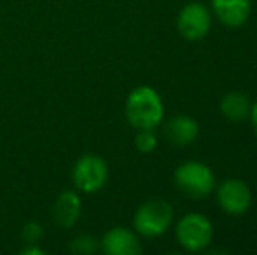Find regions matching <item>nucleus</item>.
I'll return each instance as SVG.
<instances>
[{"label": "nucleus", "instance_id": "nucleus-11", "mask_svg": "<svg viewBox=\"0 0 257 255\" xmlns=\"http://www.w3.org/2000/svg\"><path fill=\"white\" fill-rule=\"evenodd\" d=\"M200 126L198 123L189 116H177L166 123L165 135L170 143L177 147H187L198 138Z\"/></svg>", "mask_w": 257, "mask_h": 255}, {"label": "nucleus", "instance_id": "nucleus-8", "mask_svg": "<svg viewBox=\"0 0 257 255\" xmlns=\"http://www.w3.org/2000/svg\"><path fill=\"white\" fill-rule=\"evenodd\" d=\"M100 248L107 255H139L142 252L139 236L128 227H112L103 234Z\"/></svg>", "mask_w": 257, "mask_h": 255}, {"label": "nucleus", "instance_id": "nucleus-1", "mask_svg": "<svg viewBox=\"0 0 257 255\" xmlns=\"http://www.w3.org/2000/svg\"><path fill=\"white\" fill-rule=\"evenodd\" d=\"M124 114L135 129H154L161 124L165 105L159 93L151 86H139L126 98Z\"/></svg>", "mask_w": 257, "mask_h": 255}, {"label": "nucleus", "instance_id": "nucleus-6", "mask_svg": "<svg viewBox=\"0 0 257 255\" xmlns=\"http://www.w3.org/2000/svg\"><path fill=\"white\" fill-rule=\"evenodd\" d=\"M210 25H212L210 11L200 2L186 4L177 18V28L187 41H200L206 37V34L210 32Z\"/></svg>", "mask_w": 257, "mask_h": 255}, {"label": "nucleus", "instance_id": "nucleus-16", "mask_svg": "<svg viewBox=\"0 0 257 255\" xmlns=\"http://www.w3.org/2000/svg\"><path fill=\"white\" fill-rule=\"evenodd\" d=\"M248 117H250V123H252V128H254L255 135H257V100L254 103H252L250 107V114H248Z\"/></svg>", "mask_w": 257, "mask_h": 255}, {"label": "nucleus", "instance_id": "nucleus-12", "mask_svg": "<svg viewBox=\"0 0 257 255\" xmlns=\"http://www.w3.org/2000/svg\"><path fill=\"white\" fill-rule=\"evenodd\" d=\"M250 100L243 93H227L226 96L220 102V112L226 117L227 121H233V123H240V121L247 119L248 114H250Z\"/></svg>", "mask_w": 257, "mask_h": 255}, {"label": "nucleus", "instance_id": "nucleus-15", "mask_svg": "<svg viewBox=\"0 0 257 255\" xmlns=\"http://www.w3.org/2000/svg\"><path fill=\"white\" fill-rule=\"evenodd\" d=\"M42 234H44L42 225L35 220L27 222V224L23 225V229H21V239H23L27 245H34V243H37L39 239L42 238Z\"/></svg>", "mask_w": 257, "mask_h": 255}, {"label": "nucleus", "instance_id": "nucleus-4", "mask_svg": "<svg viewBox=\"0 0 257 255\" xmlns=\"http://www.w3.org/2000/svg\"><path fill=\"white\" fill-rule=\"evenodd\" d=\"M72 180L77 191L95 194L102 191L108 180V166L103 157L96 154H84L79 157L72 170Z\"/></svg>", "mask_w": 257, "mask_h": 255}, {"label": "nucleus", "instance_id": "nucleus-2", "mask_svg": "<svg viewBox=\"0 0 257 255\" xmlns=\"http://www.w3.org/2000/svg\"><path fill=\"white\" fill-rule=\"evenodd\" d=\"M173 182L180 192L189 197H205L215 189V175L200 161H187L173 171Z\"/></svg>", "mask_w": 257, "mask_h": 255}, {"label": "nucleus", "instance_id": "nucleus-13", "mask_svg": "<svg viewBox=\"0 0 257 255\" xmlns=\"http://www.w3.org/2000/svg\"><path fill=\"white\" fill-rule=\"evenodd\" d=\"M68 248L74 253H81V255H91L96 250H100V241L91 234H81L70 243Z\"/></svg>", "mask_w": 257, "mask_h": 255}, {"label": "nucleus", "instance_id": "nucleus-7", "mask_svg": "<svg viewBox=\"0 0 257 255\" xmlns=\"http://www.w3.org/2000/svg\"><path fill=\"white\" fill-rule=\"evenodd\" d=\"M217 203L227 215L240 217L250 208L252 192L243 180L227 178L217 189Z\"/></svg>", "mask_w": 257, "mask_h": 255}, {"label": "nucleus", "instance_id": "nucleus-14", "mask_svg": "<svg viewBox=\"0 0 257 255\" xmlns=\"http://www.w3.org/2000/svg\"><path fill=\"white\" fill-rule=\"evenodd\" d=\"M135 147L139 152L151 154L158 147V136L154 135V129H139L135 135Z\"/></svg>", "mask_w": 257, "mask_h": 255}, {"label": "nucleus", "instance_id": "nucleus-17", "mask_svg": "<svg viewBox=\"0 0 257 255\" xmlns=\"http://www.w3.org/2000/svg\"><path fill=\"white\" fill-rule=\"evenodd\" d=\"M46 252L42 248H37V246L34 245H28L27 248L21 250V255H44Z\"/></svg>", "mask_w": 257, "mask_h": 255}, {"label": "nucleus", "instance_id": "nucleus-9", "mask_svg": "<svg viewBox=\"0 0 257 255\" xmlns=\"http://www.w3.org/2000/svg\"><path fill=\"white\" fill-rule=\"evenodd\" d=\"M53 220L63 229H70L81 218L82 199L75 191H63L53 204Z\"/></svg>", "mask_w": 257, "mask_h": 255}, {"label": "nucleus", "instance_id": "nucleus-3", "mask_svg": "<svg viewBox=\"0 0 257 255\" xmlns=\"http://www.w3.org/2000/svg\"><path fill=\"white\" fill-rule=\"evenodd\" d=\"M173 222V210L166 201L149 199L140 204L133 217L135 232L146 238H156L168 231Z\"/></svg>", "mask_w": 257, "mask_h": 255}, {"label": "nucleus", "instance_id": "nucleus-10", "mask_svg": "<svg viewBox=\"0 0 257 255\" xmlns=\"http://www.w3.org/2000/svg\"><path fill=\"white\" fill-rule=\"evenodd\" d=\"M212 7L227 27H241L250 16V0H212Z\"/></svg>", "mask_w": 257, "mask_h": 255}, {"label": "nucleus", "instance_id": "nucleus-5", "mask_svg": "<svg viewBox=\"0 0 257 255\" xmlns=\"http://www.w3.org/2000/svg\"><path fill=\"white\" fill-rule=\"evenodd\" d=\"M175 236L180 246L187 252H200L212 241V222L201 213H187L177 222Z\"/></svg>", "mask_w": 257, "mask_h": 255}]
</instances>
